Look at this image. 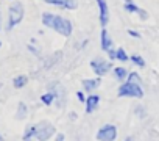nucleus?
<instances>
[{"instance_id":"obj_1","label":"nucleus","mask_w":159,"mask_h":141,"mask_svg":"<svg viewBox=\"0 0 159 141\" xmlns=\"http://www.w3.org/2000/svg\"><path fill=\"white\" fill-rule=\"evenodd\" d=\"M41 22L45 28H50L53 30L55 33L64 36V38H70L72 33H73V24L70 19L64 17V16H59V14H55V13H42L41 16Z\"/></svg>"},{"instance_id":"obj_2","label":"nucleus","mask_w":159,"mask_h":141,"mask_svg":"<svg viewBox=\"0 0 159 141\" xmlns=\"http://www.w3.org/2000/svg\"><path fill=\"white\" fill-rule=\"evenodd\" d=\"M25 17V7L22 2H19V0H16V2H13L10 7H8V19H7V27L5 30L7 32H11L14 30Z\"/></svg>"},{"instance_id":"obj_3","label":"nucleus","mask_w":159,"mask_h":141,"mask_svg":"<svg viewBox=\"0 0 159 141\" xmlns=\"http://www.w3.org/2000/svg\"><path fill=\"white\" fill-rule=\"evenodd\" d=\"M117 96L119 97H131V99H142L145 96L143 86L131 83V82H123L117 88Z\"/></svg>"},{"instance_id":"obj_4","label":"nucleus","mask_w":159,"mask_h":141,"mask_svg":"<svg viewBox=\"0 0 159 141\" xmlns=\"http://www.w3.org/2000/svg\"><path fill=\"white\" fill-rule=\"evenodd\" d=\"M89 66H91L92 72H94L97 77H105L108 72H111L112 67H114L112 61L105 60V58H102V56H95V58H92V60L89 61Z\"/></svg>"},{"instance_id":"obj_5","label":"nucleus","mask_w":159,"mask_h":141,"mask_svg":"<svg viewBox=\"0 0 159 141\" xmlns=\"http://www.w3.org/2000/svg\"><path fill=\"white\" fill-rule=\"evenodd\" d=\"M34 127H36V135H34L36 141H48L52 136L56 135V129L50 121H39L38 124H34Z\"/></svg>"},{"instance_id":"obj_6","label":"nucleus","mask_w":159,"mask_h":141,"mask_svg":"<svg viewBox=\"0 0 159 141\" xmlns=\"http://www.w3.org/2000/svg\"><path fill=\"white\" fill-rule=\"evenodd\" d=\"M117 135H119V130L114 124H103L97 130L95 138H97V141H116Z\"/></svg>"},{"instance_id":"obj_7","label":"nucleus","mask_w":159,"mask_h":141,"mask_svg":"<svg viewBox=\"0 0 159 141\" xmlns=\"http://www.w3.org/2000/svg\"><path fill=\"white\" fill-rule=\"evenodd\" d=\"M95 3L98 10V22L102 28H106V25L109 24V5L106 0H95Z\"/></svg>"},{"instance_id":"obj_8","label":"nucleus","mask_w":159,"mask_h":141,"mask_svg":"<svg viewBox=\"0 0 159 141\" xmlns=\"http://www.w3.org/2000/svg\"><path fill=\"white\" fill-rule=\"evenodd\" d=\"M100 100H102V97H100L98 94H95V93L88 94L86 102H84V111H86V114L95 113V111L98 110V107H100Z\"/></svg>"},{"instance_id":"obj_9","label":"nucleus","mask_w":159,"mask_h":141,"mask_svg":"<svg viewBox=\"0 0 159 141\" xmlns=\"http://www.w3.org/2000/svg\"><path fill=\"white\" fill-rule=\"evenodd\" d=\"M47 5L52 7H58L61 10H67V11H73L78 8V0H44Z\"/></svg>"},{"instance_id":"obj_10","label":"nucleus","mask_w":159,"mask_h":141,"mask_svg":"<svg viewBox=\"0 0 159 141\" xmlns=\"http://www.w3.org/2000/svg\"><path fill=\"white\" fill-rule=\"evenodd\" d=\"M102 85V77H95V79H84L81 80V86H83V91L86 94H92L95 93Z\"/></svg>"},{"instance_id":"obj_11","label":"nucleus","mask_w":159,"mask_h":141,"mask_svg":"<svg viewBox=\"0 0 159 141\" xmlns=\"http://www.w3.org/2000/svg\"><path fill=\"white\" fill-rule=\"evenodd\" d=\"M100 47L103 52H108L109 49L114 47V41H112V36L109 35V32L106 28H102L100 32Z\"/></svg>"},{"instance_id":"obj_12","label":"nucleus","mask_w":159,"mask_h":141,"mask_svg":"<svg viewBox=\"0 0 159 141\" xmlns=\"http://www.w3.org/2000/svg\"><path fill=\"white\" fill-rule=\"evenodd\" d=\"M61 58H62V52H55V53L45 56L42 60V69H52L53 66H56L61 61Z\"/></svg>"},{"instance_id":"obj_13","label":"nucleus","mask_w":159,"mask_h":141,"mask_svg":"<svg viewBox=\"0 0 159 141\" xmlns=\"http://www.w3.org/2000/svg\"><path fill=\"white\" fill-rule=\"evenodd\" d=\"M128 74H129V70H128L125 66H116V67H112V77H114V80L119 82V83L126 82Z\"/></svg>"},{"instance_id":"obj_14","label":"nucleus","mask_w":159,"mask_h":141,"mask_svg":"<svg viewBox=\"0 0 159 141\" xmlns=\"http://www.w3.org/2000/svg\"><path fill=\"white\" fill-rule=\"evenodd\" d=\"M30 82V77L27 74H19L13 79V88L14 90H24Z\"/></svg>"},{"instance_id":"obj_15","label":"nucleus","mask_w":159,"mask_h":141,"mask_svg":"<svg viewBox=\"0 0 159 141\" xmlns=\"http://www.w3.org/2000/svg\"><path fill=\"white\" fill-rule=\"evenodd\" d=\"M16 119L17 121H24L28 118V105L25 102H19L17 107H16Z\"/></svg>"},{"instance_id":"obj_16","label":"nucleus","mask_w":159,"mask_h":141,"mask_svg":"<svg viewBox=\"0 0 159 141\" xmlns=\"http://www.w3.org/2000/svg\"><path fill=\"white\" fill-rule=\"evenodd\" d=\"M142 8L134 3V0H123V11L128 14H139Z\"/></svg>"},{"instance_id":"obj_17","label":"nucleus","mask_w":159,"mask_h":141,"mask_svg":"<svg viewBox=\"0 0 159 141\" xmlns=\"http://www.w3.org/2000/svg\"><path fill=\"white\" fill-rule=\"evenodd\" d=\"M34 135H36V127H34V124L27 125L25 130H24V133H22V141H36V139H34Z\"/></svg>"},{"instance_id":"obj_18","label":"nucleus","mask_w":159,"mask_h":141,"mask_svg":"<svg viewBox=\"0 0 159 141\" xmlns=\"http://www.w3.org/2000/svg\"><path fill=\"white\" fill-rule=\"evenodd\" d=\"M39 100H41V104H42V105H45V107H50V105H53V104H55L56 97H55V94H53L52 91H45L44 94H41Z\"/></svg>"},{"instance_id":"obj_19","label":"nucleus","mask_w":159,"mask_h":141,"mask_svg":"<svg viewBox=\"0 0 159 141\" xmlns=\"http://www.w3.org/2000/svg\"><path fill=\"white\" fill-rule=\"evenodd\" d=\"M129 61H131L134 66H137L139 69H143V67L147 66V61H145V58H143L142 55H139V53H133V55L129 56Z\"/></svg>"},{"instance_id":"obj_20","label":"nucleus","mask_w":159,"mask_h":141,"mask_svg":"<svg viewBox=\"0 0 159 141\" xmlns=\"http://www.w3.org/2000/svg\"><path fill=\"white\" fill-rule=\"evenodd\" d=\"M27 50L31 53V55H34V56H38V58H41V55H42V52H41V49L36 46V39L33 38L31 41H30V44L27 46Z\"/></svg>"},{"instance_id":"obj_21","label":"nucleus","mask_w":159,"mask_h":141,"mask_svg":"<svg viewBox=\"0 0 159 141\" xmlns=\"http://www.w3.org/2000/svg\"><path fill=\"white\" fill-rule=\"evenodd\" d=\"M126 82H131V83H136V85H140V86H143V80H142L140 74H139V72H134V70L128 74V79H126Z\"/></svg>"},{"instance_id":"obj_22","label":"nucleus","mask_w":159,"mask_h":141,"mask_svg":"<svg viewBox=\"0 0 159 141\" xmlns=\"http://www.w3.org/2000/svg\"><path fill=\"white\" fill-rule=\"evenodd\" d=\"M116 58H117V61H122V63H126V61H129V55L126 53V50H125L123 47H119V49H116Z\"/></svg>"},{"instance_id":"obj_23","label":"nucleus","mask_w":159,"mask_h":141,"mask_svg":"<svg viewBox=\"0 0 159 141\" xmlns=\"http://www.w3.org/2000/svg\"><path fill=\"white\" fill-rule=\"evenodd\" d=\"M133 111H134V114H136L139 119H145V118H147V108H145L143 105H136Z\"/></svg>"},{"instance_id":"obj_24","label":"nucleus","mask_w":159,"mask_h":141,"mask_svg":"<svg viewBox=\"0 0 159 141\" xmlns=\"http://www.w3.org/2000/svg\"><path fill=\"white\" fill-rule=\"evenodd\" d=\"M75 96H76V100H78L80 104H83V105H84V102H86V97H88V96H86V93H84L83 90H81V91H76V94H75Z\"/></svg>"},{"instance_id":"obj_25","label":"nucleus","mask_w":159,"mask_h":141,"mask_svg":"<svg viewBox=\"0 0 159 141\" xmlns=\"http://www.w3.org/2000/svg\"><path fill=\"white\" fill-rule=\"evenodd\" d=\"M126 33H128V36H131V38H134V39H140V38H142V35H140L137 30H133V28H128Z\"/></svg>"},{"instance_id":"obj_26","label":"nucleus","mask_w":159,"mask_h":141,"mask_svg":"<svg viewBox=\"0 0 159 141\" xmlns=\"http://www.w3.org/2000/svg\"><path fill=\"white\" fill-rule=\"evenodd\" d=\"M106 55H108V60H109V61H117V58H116V49H114V47L109 49V50L106 52Z\"/></svg>"},{"instance_id":"obj_27","label":"nucleus","mask_w":159,"mask_h":141,"mask_svg":"<svg viewBox=\"0 0 159 141\" xmlns=\"http://www.w3.org/2000/svg\"><path fill=\"white\" fill-rule=\"evenodd\" d=\"M88 44H89V39L86 38V39H83L81 42L78 44V47H76V49H78V50H83V49H86V47H88Z\"/></svg>"},{"instance_id":"obj_28","label":"nucleus","mask_w":159,"mask_h":141,"mask_svg":"<svg viewBox=\"0 0 159 141\" xmlns=\"http://www.w3.org/2000/svg\"><path fill=\"white\" fill-rule=\"evenodd\" d=\"M137 16H139V19H140V21H147V19H148V13H147L145 10H140Z\"/></svg>"},{"instance_id":"obj_29","label":"nucleus","mask_w":159,"mask_h":141,"mask_svg":"<svg viewBox=\"0 0 159 141\" xmlns=\"http://www.w3.org/2000/svg\"><path fill=\"white\" fill-rule=\"evenodd\" d=\"M55 141H66V135L64 133H56L55 135Z\"/></svg>"},{"instance_id":"obj_30","label":"nucleus","mask_w":159,"mask_h":141,"mask_svg":"<svg viewBox=\"0 0 159 141\" xmlns=\"http://www.w3.org/2000/svg\"><path fill=\"white\" fill-rule=\"evenodd\" d=\"M67 116H69V119H70V121H76V119H78V114H76L75 111H70Z\"/></svg>"},{"instance_id":"obj_31","label":"nucleus","mask_w":159,"mask_h":141,"mask_svg":"<svg viewBox=\"0 0 159 141\" xmlns=\"http://www.w3.org/2000/svg\"><path fill=\"white\" fill-rule=\"evenodd\" d=\"M123 141H136V139H134V136H131V135H129V136H126Z\"/></svg>"},{"instance_id":"obj_32","label":"nucleus","mask_w":159,"mask_h":141,"mask_svg":"<svg viewBox=\"0 0 159 141\" xmlns=\"http://www.w3.org/2000/svg\"><path fill=\"white\" fill-rule=\"evenodd\" d=\"M2 28H3L2 27V10H0V32H2Z\"/></svg>"},{"instance_id":"obj_33","label":"nucleus","mask_w":159,"mask_h":141,"mask_svg":"<svg viewBox=\"0 0 159 141\" xmlns=\"http://www.w3.org/2000/svg\"><path fill=\"white\" fill-rule=\"evenodd\" d=\"M0 141H7V139H5V136H3L2 133H0Z\"/></svg>"},{"instance_id":"obj_34","label":"nucleus","mask_w":159,"mask_h":141,"mask_svg":"<svg viewBox=\"0 0 159 141\" xmlns=\"http://www.w3.org/2000/svg\"><path fill=\"white\" fill-rule=\"evenodd\" d=\"M2 44H3V42H2V39H0V47H2Z\"/></svg>"}]
</instances>
